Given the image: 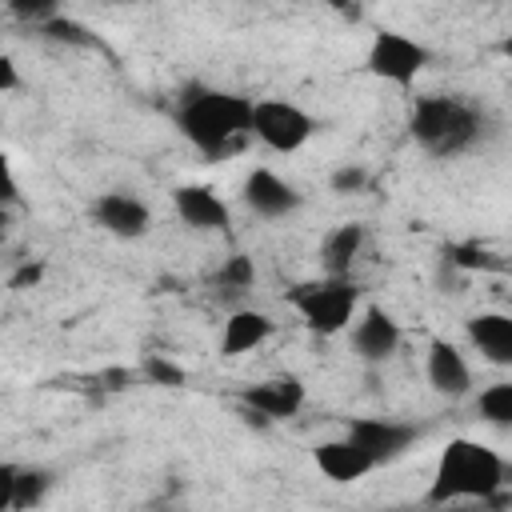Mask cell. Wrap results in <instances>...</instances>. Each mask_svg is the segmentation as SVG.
Returning <instances> with one entry per match:
<instances>
[{"label":"cell","mask_w":512,"mask_h":512,"mask_svg":"<svg viewBox=\"0 0 512 512\" xmlns=\"http://www.w3.org/2000/svg\"><path fill=\"white\" fill-rule=\"evenodd\" d=\"M252 104L240 92H224V88H204V84H188L176 100V128L180 136L208 160L228 156L244 136H252Z\"/></svg>","instance_id":"obj_1"},{"label":"cell","mask_w":512,"mask_h":512,"mask_svg":"<svg viewBox=\"0 0 512 512\" xmlns=\"http://www.w3.org/2000/svg\"><path fill=\"white\" fill-rule=\"evenodd\" d=\"M508 480L504 460L480 444V440H448V448L436 460L432 484H428V504H452V500H484L492 504Z\"/></svg>","instance_id":"obj_2"},{"label":"cell","mask_w":512,"mask_h":512,"mask_svg":"<svg viewBox=\"0 0 512 512\" xmlns=\"http://www.w3.org/2000/svg\"><path fill=\"white\" fill-rule=\"evenodd\" d=\"M408 132H412V140L428 156L448 160V156H460V152H468V148L480 144V136H484V112L476 104L460 100V96H444V92L420 96L412 104Z\"/></svg>","instance_id":"obj_3"},{"label":"cell","mask_w":512,"mask_h":512,"mask_svg":"<svg viewBox=\"0 0 512 512\" xmlns=\"http://www.w3.org/2000/svg\"><path fill=\"white\" fill-rule=\"evenodd\" d=\"M288 304L300 312V320L316 332V336H336L356 320L360 308V288L352 276H320V280H304L296 288H288Z\"/></svg>","instance_id":"obj_4"},{"label":"cell","mask_w":512,"mask_h":512,"mask_svg":"<svg viewBox=\"0 0 512 512\" xmlns=\"http://www.w3.org/2000/svg\"><path fill=\"white\" fill-rule=\"evenodd\" d=\"M428 60H432L428 44H420V40H412V36H404V32L384 28V32L372 36L368 56H364V68H368L376 80H388V84H396V88H412L416 76L428 68Z\"/></svg>","instance_id":"obj_5"},{"label":"cell","mask_w":512,"mask_h":512,"mask_svg":"<svg viewBox=\"0 0 512 512\" xmlns=\"http://www.w3.org/2000/svg\"><path fill=\"white\" fill-rule=\"evenodd\" d=\"M316 132V120L288 100H256L252 104V136L272 152H300Z\"/></svg>","instance_id":"obj_6"},{"label":"cell","mask_w":512,"mask_h":512,"mask_svg":"<svg viewBox=\"0 0 512 512\" xmlns=\"http://www.w3.org/2000/svg\"><path fill=\"white\" fill-rule=\"evenodd\" d=\"M348 436L372 456L376 468L400 460L408 448H416V440L424 436L420 424H408V420H384V416H356L348 420Z\"/></svg>","instance_id":"obj_7"},{"label":"cell","mask_w":512,"mask_h":512,"mask_svg":"<svg viewBox=\"0 0 512 512\" xmlns=\"http://www.w3.org/2000/svg\"><path fill=\"white\" fill-rule=\"evenodd\" d=\"M396 348H400V324H396V316L388 308H380V304H368L356 316V324H352V352L368 368H380V364H388L396 356Z\"/></svg>","instance_id":"obj_8"},{"label":"cell","mask_w":512,"mask_h":512,"mask_svg":"<svg viewBox=\"0 0 512 512\" xmlns=\"http://www.w3.org/2000/svg\"><path fill=\"white\" fill-rule=\"evenodd\" d=\"M88 216H92L96 228H104L108 236H120V240H140L148 232V224H152L148 204L140 196H132V192H120V188L116 192H100L92 200Z\"/></svg>","instance_id":"obj_9"},{"label":"cell","mask_w":512,"mask_h":512,"mask_svg":"<svg viewBox=\"0 0 512 512\" xmlns=\"http://www.w3.org/2000/svg\"><path fill=\"white\" fill-rule=\"evenodd\" d=\"M240 196H244V204H248L256 216H264V220L292 216V212L304 204V196H300L284 176H276L272 168H252V172L244 176Z\"/></svg>","instance_id":"obj_10"},{"label":"cell","mask_w":512,"mask_h":512,"mask_svg":"<svg viewBox=\"0 0 512 512\" xmlns=\"http://www.w3.org/2000/svg\"><path fill=\"white\" fill-rule=\"evenodd\" d=\"M172 208H176L180 224H188L196 232H224L228 220H232L224 196H216V188H208V184H180V188H172Z\"/></svg>","instance_id":"obj_11"},{"label":"cell","mask_w":512,"mask_h":512,"mask_svg":"<svg viewBox=\"0 0 512 512\" xmlns=\"http://www.w3.org/2000/svg\"><path fill=\"white\" fill-rule=\"evenodd\" d=\"M424 372H428V384H432L436 396L456 400V396H464V392L472 388V368H468L464 352H460L452 340H444V336H432V340H428Z\"/></svg>","instance_id":"obj_12"},{"label":"cell","mask_w":512,"mask_h":512,"mask_svg":"<svg viewBox=\"0 0 512 512\" xmlns=\"http://www.w3.org/2000/svg\"><path fill=\"white\" fill-rule=\"evenodd\" d=\"M240 404L264 412L268 420H288V416H296L300 404H304V384H300V376H292V372H288V376H272V380H260V384L240 388Z\"/></svg>","instance_id":"obj_13"},{"label":"cell","mask_w":512,"mask_h":512,"mask_svg":"<svg viewBox=\"0 0 512 512\" xmlns=\"http://www.w3.org/2000/svg\"><path fill=\"white\" fill-rule=\"evenodd\" d=\"M468 344L496 368H512V312H476L464 324Z\"/></svg>","instance_id":"obj_14"},{"label":"cell","mask_w":512,"mask_h":512,"mask_svg":"<svg viewBox=\"0 0 512 512\" xmlns=\"http://www.w3.org/2000/svg\"><path fill=\"white\" fill-rule=\"evenodd\" d=\"M312 460H316V468L328 476V480H336V484H352V480H360V476H368L376 464H372V456L344 432L340 440H324L316 452H312Z\"/></svg>","instance_id":"obj_15"},{"label":"cell","mask_w":512,"mask_h":512,"mask_svg":"<svg viewBox=\"0 0 512 512\" xmlns=\"http://www.w3.org/2000/svg\"><path fill=\"white\" fill-rule=\"evenodd\" d=\"M276 332V320L260 308H236L228 320H224V336H220V356H244L252 348H260L268 336Z\"/></svg>","instance_id":"obj_16"},{"label":"cell","mask_w":512,"mask_h":512,"mask_svg":"<svg viewBox=\"0 0 512 512\" xmlns=\"http://www.w3.org/2000/svg\"><path fill=\"white\" fill-rule=\"evenodd\" d=\"M364 240H368L364 224H340V228H332L324 236V244H320V268L328 276H352V264H356Z\"/></svg>","instance_id":"obj_17"},{"label":"cell","mask_w":512,"mask_h":512,"mask_svg":"<svg viewBox=\"0 0 512 512\" xmlns=\"http://www.w3.org/2000/svg\"><path fill=\"white\" fill-rule=\"evenodd\" d=\"M476 416L492 428H512V380L488 384L476 396Z\"/></svg>","instance_id":"obj_18"},{"label":"cell","mask_w":512,"mask_h":512,"mask_svg":"<svg viewBox=\"0 0 512 512\" xmlns=\"http://www.w3.org/2000/svg\"><path fill=\"white\" fill-rule=\"evenodd\" d=\"M48 488H52V472L48 468H28V464H20L16 468V492H12V512H28V508H36L44 496H48Z\"/></svg>","instance_id":"obj_19"},{"label":"cell","mask_w":512,"mask_h":512,"mask_svg":"<svg viewBox=\"0 0 512 512\" xmlns=\"http://www.w3.org/2000/svg\"><path fill=\"white\" fill-rule=\"evenodd\" d=\"M212 284H216V292H220V296H236V292H248V288L256 284V264H252V256H244V252H232V256H228V260L216 268Z\"/></svg>","instance_id":"obj_20"},{"label":"cell","mask_w":512,"mask_h":512,"mask_svg":"<svg viewBox=\"0 0 512 512\" xmlns=\"http://www.w3.org/2000/svg\"><path fill=\"white\" fill-rule=\"evenodd\" d=\"M40 32H44V40H52V44H72V48H92V44H96V36H92L80 20H68V16L44 20Z\"/></svg>","instance_id":"obj_21"},{"label":"cell","mask_w":512,"mask_h":512,"mask_svg":"<svg viewBox=\"0 0 512 512\" xmlns=\"http://www.w3.org/2000/svg\"><path fill=\"white\" fill-rule=\"evenodd\" d=\"M140 368H144V380H148V384H160V388H180V384H184V368L172 364L168 356H156V352H152V356H144Z\"/></svg>","instance_id":"obj_22"},{"label":"cell","mask_w":512,"mask_h":512,"mask_svg":"<svg viewBox=\"0 0 512 512\" xmlns=\"http://www.w3.org/2000/svg\"><path fill=\"white\" fill-rule=\"evenodd\" d=\"M4 4L24 24H44V20L60 16V0H4Z\"/></svg>","instance_id":"obj_23"},{"label":"cell","mask_w":512,"mask_h":512,"mask_svg":"<svg viewBox=\"0 0 512 512\" xmlns=\"http://www.w3.org/2000/svg\"><path fill=\"white\" fill-rule=\"evenodd\" d=\"M328 188H332V192H340V196L364 192V188H368V168H360V164H344V168H336V172H332Z\"/></svg>","instance_id":"obj_24"},{"label":"cell","mask_w":512,"mask_h":512,"mask_svg":"<svg viewBox=\"0 0 512 512\" xmlns=\"http://www.w3.org/2000/svg\"><path fill=\"white\" fill-rule=\"evenodd\" d=\"M44 280V260H24L12 276H8V288L12 292H24V288H36Z\"/></svg>","instance_id":"obj_25"},{"label":"cell","mask_w":512,"mask_h":512,"mask_svg":"<svg viewBox=\"0 0 512 512\" xmlns=\"http://www.w3.org/2000/svg\"><path fill=\"white\" fill-rule=\"evenodd\" d=\"M448 260L460 264V268H496V260L484 252V248H448Z\"/></svg>","instance_id":"obj_26"},{"label":"cell","mask_w":512,"mask_h":512,"mask_svg":"<svg viewBox=\"0 0 512 512\" xmlns=\"http://www.w3.org/2000/svg\"><path fill=\"white\" fill-rule=\"evenodd\" d=\"M16 468L12 460L0 464V512H12V492H16Z\"/></svg>","instance_id":"obj_27"},{"label":"cell","mask_w":512,"mask_h":512,"mask_svg":"<svg viewBox=\"0 0 512 512\" xmlns=\"http://www.w3.org/2000/svg\"><path fill=\"white\" fill-rule=\"evenodd\" d=\"M20 88V72L12 56H0V92H16Z\"/></svg>","instance_id":"obj_28"},{"label":"cell","mask_w":512,"mask_h":512,"mask_svg":"<svg viewBox=\"0 0 512 512\" xmlns=\"http://www.w3.org/2000/svg\"><path fill=\"white\" fill-rule=\"evenodd\" d=\"M500 52H504V56H508V60H512V32H508V36H504V40H500Z\"/></svg>","instance_id":"obj_29"},{"label":"cell","mask_w":512,"mask_h":512,"mask_svg":"<svg viewBox=\"0 0 512 512\" xmlns=\"http://www.w3.org/2000/svg\"><path fill=\"white\" fill-rule=\"evenodd\" d=\"M328 4H332V8H340V12H348V16H352V4H348V0H328Z\"/></svg>","instance_id":"obj_30"}]
</instances>
